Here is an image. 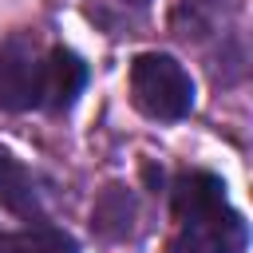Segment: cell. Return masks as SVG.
Instances as JSON below:
<instances>
[{"mask_svg": "<svg viewBox=\"0 0 253 253\" xmlns=\"http://www.w3.org/2000/svg\"><path fill=\"white\" fill-rule=\"evenodd\" d=\"M170 253H245L249 225L229 206L225 182L210 170H182L170 186Z\"/></svg>", "mask_w": 253, "mask_h": 253, "instance_id": "6da1fadb", "label": "cell"}, {"mask_svg": "<svg viewBox=\"0 0 253 253\" xmlns=\"http://www.w3.org/2000/svg\"><path fill=\"white\" fill-rule=\"evenodd\" d=\"M130 103L154 123H178L194 111V79L166 51H138L130 63Z\"/></svg>", "mask_w": 253, "mask_h": 253, "instance_id": "7a4b0ae2", "label": "cell"}, {"mask_svg": "<svg viewBox=\"0 0 253 253\" xmlns=\"http://www.w3.org/2000/svg\"><path fill=\"white\" fill-rule=\"evenodd\" d=\"M43 55L32 32H16L0 43V107L4 111H36L43 99Z\"/></svg>", "mask_w": 253, "mask_h": 253, "instance_id": "3957f363", "label": "cell"}, {"mask_svg": "<svg viewBox=\"0 0 253 253\" xmlns=\"http://www.w3.org/2000/svg\"><path fill=\"white\" fill-rule=\"evenodd\" d=\"M83 87H87V63L71 47H63V43L47 47V55H43V99H40V107L51 111V115H59V111H67L83 95Z\"/></svg>", "mask_w": 253, "mask_h": 253, "instance_id": "277c9868", "label": "cell"}, {"mask_svg": "<svg viewBox=\"0 0 253 253\" xmlns=\"http://www.w3.org/2000/svg\"><path fill=\"white\" fill-rule=\"evenodd\" d=\"M0 206L24 221H43V198L36 186V174L0 146Z\"/></svg>", "mask_w": 253, "mask_h": 253, "instance_id": "5b68a950", "label": "cell"}, {"mask_svg": "<svg viewBox=\"0 0 253 253\" xmlns=\"http://www.w3.org/2000/svg\"><path fill=\"white\" fill-rule=\"evenodd\" d=\"M91 225H95L99 237H111V241L130 237V229H134V198H130V190H123V186H107V190L95 198Z\"/></svg>", "mask_w": 253, "mask_h": 253, "instance_id": "8992f818", "label": "cell"}, {"mask_svg": "<svg viewBox=\"0 0 253 253\" xmlns=\"http://www.w3.org/2000/svg\"><path fill=\"white\" fill-rule=\"evenodd\" d=\"M24 253H75V241H71V237H63V233H43V237L28 241V245H24Z\"/></svg>", "mask_w": 253, "mask_h": 253, "instance_id": "52a82bcc", "label": "cell"}, {"mask_svg": "<svg viewBox=\"0 0 253 253\" xmlns=\"http://www.w3.org/2000/svg\"><path fill=\"white\" fill-rule=\"evenodd\" d=\"M126 4H146V0H126Z\"/></svg>", "mask_w": 253, "mask_h": 253, "instance_id": "ba28073f", "label": "cell"}]
</instances>
